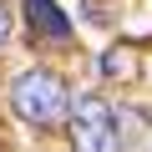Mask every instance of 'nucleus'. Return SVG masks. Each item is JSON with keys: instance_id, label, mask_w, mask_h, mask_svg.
<instances>
[{"instance_id": "obj_1", "label": "nucleus", "mask_w": 152, "mask_h": 152, "mask_svg": "<svg viewBox=\"0 0 152 152\" xmlns=\"http://www.w3.org/2000/svg\"><path fill=\"white\" fill-rule=\"evenodd\" d=\"M71 91H66V81L56 71H46V66H31V71H20L15 76V86H10V107H15V117L20 122H31V127H56V122H66L71 117Z\"/></svg>"}, {"instance_id": "obj_5", "label": "nucleus", "mask_w": 152, "mask_h": 152, "mask_svg": "<svg viewBox=\"0 0 152 152\" xmlns=\"http://www.w3.org/2000/svg\"><path fill=\"white\" fill-rule=\"evenodd\" d=\"M10 36V15H5V5H0V41Z\"/></svg>"}, {"instance_id": "obj_3", "label": "nucleus", "mask_w": 152, "mask_h": 152, "mask_svg": "<svg viewBox=\"0 0 152 152\" xmlns=\"http://www.w3.org/2000/svg\"><path fill=\"white\" fill-rule=\"evenodd\" d=\"M26 20H31V36H41V41H71V20L61 15V5L56 0H26Z\"/></svg>"}, {"instance_id": "obj_4", "label": "nucleus", "mask_w": 152, "mask_h": 152, "mask_svg": "<svg viewBox=\"0 0 152 152\" xmlns=\"http://www.w3.org/2000/svg\"><path fill=\"white\" fill-rule=\"evenodd\" d=\"M127 61H132V51H127V46H117V51H107V61H102V71H107V76H122V71H132Z\"/></svg>"}, {"instance_id": "obj_2", "label": "nucleus", "mask_w": 152, "mask_h": 152, "mask_svg": "<svg viewBox=\"0 0 152 152\" xmlns=\"http://www.w3.org/2000/svg\"><path fill=\"white\" fill-rule=\"evenodd\" d=\"M66 132H71L76 152H112L117 147V112L102 96H76L71 117H66Z\"/></svg>"}]
</instances>
